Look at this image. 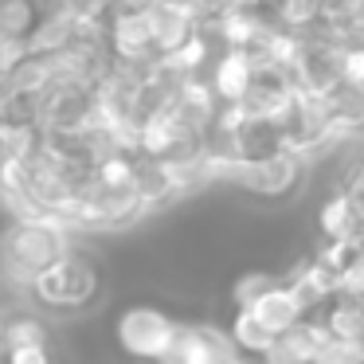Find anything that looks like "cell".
I'll list each match as a JSON object with an SVG mask.
<instances>
[{
  "mask_svg": "<svg viewBox=\"0 0 364 364\" xmlns=\"http://www.w3.org/2000/svg\"><path fill=\"white\" fill-rule=\"evenodd\" d=\"M239 360H243V353L235 348V341L228 337L223 325H215L212 317H184L173 353L161 364H239Z\"/></svg>",
  "mask_w": 364,
  "mask_h": 364,
  "instance_id": "obj_7",
  "label": "cell"
},
{
  "mask_svg": "<svg viewBox=\"0 0 364 364\" xmlns=\"http://www.w3.org/2000/svg\"><path fill=\"white\" fill-rule=\"evenodd\" d=\"M317 321L325 325V333L337 341H348V345L364 348V298H353V294H337L329 306L317 314Z\"/></svg>",
  "mask_w": 364,
  "mask_h": 364,
  "instance_id": "obj_15",
  "label": "cell"
},
{
  "mask_svg": "<svg viewBox=\"0 0 364 364\" xmlns=\"http://www.w3.org/2000/svg\"><path fill=\"white\" fill-rule=\"evenodd\" d=\"M106 298V262L87 239L71 247L59 262L28 282V301L51 317V321H75L90 317Z\"/></svg>",
  "mask_w": 364,
  "mask_h": 364,
  "instance_id": "obj_1",
  "label": "cell"
},
{
  "mask_svg": "<svg viewBox=\"0 0 364 364\" xmlns=\"http://www.w3.org/2000/svg\"><path fill=\"white\" fill-rule=\"evenodd\" d=\"M251 309L262 317V321L270 325L274 333H286V329H294L298 321H306V306H301V298H298V290H294L290 282H286V274L278 278L274 286H270L262 298H255L251 301Z\"/></svg>",
  "mask_w": 364,
  "mask_h": 364,
  "instance_id": "obj_13",
  "label": "cell"
},
{
  "mask_svg": "<svg viewBox=\"0 0 364 364\" xmlns=\"http://www.w3.org/2000/svg\"><path fill=\"white\" fill-rule=\"evenodd\" d=\"M278 134H282V145L290 153H298V157H321L325 149H333V145L341 141L337 134H333V122L329 114H325V102L317 95H294V102L286 106L282 114H278Z\"/></svg>",
  "mask_w": 364,
  "mask_h": 364,
  "instance_id": "obj_6",
  "label": "cell"
},
{
  "mask_svg": "<svg viewBox=\"0 0 364 364\" xmlns=\"http://www.w3.org/2000/svg\"><path fill=\"white\" fill-rule=\"evenodd\" d=\"M102 40L110 59H118V63L149 67L161 59L145 0H114V9L106 12V24H102Z\"/></svg>",
  "mask_w": 364,
  "mask_h": 364,
  "instance_id": "obj_5",
  "label": "cell"
},
{
  "mask_svg": "<svg viewBox=\"0 0 364 364\" xmlns=\"http://www.w3.org/2000/svg\"><path fill=\"white\" fill-rule=\"evenodd\" d=\"M145 9H149V24H153V40H157V55L168 59L192 43L200 36V20L192 12L176 9V4H165V0H145Z\"/></svg>",
  "mask_w": 364,
  "mask_h": 364,
  "instance_id": "obj_10",
  "label": "cell"
},
{
  "mask_svg": "<svg viewBox=\"0 0 364 364\" xmlns=\"http://www.w3.org/2000/svg\"><path fill=\"white\" fill-rule=\"evenodd\" d=\"M321 102L333 122V134L341 141H360L364 137V82L341 79L329 95H321Z\"/></svg>",
  "mask_w": 364,
  "mask_h": 364,
  "instance_id": "obj_11",
  "label": "cell"
},
{
  "mask_svg": "<svg viewBox=\"0 0 364 364\" xmlns=\"http://www.w3.org/2000/svg\"><path fill=\"white\" fill-rule=\"evenodd\" d=\"M255 75H259V55L247 48H220V55L212 59V71H208V82L220 95L223 106H235L239 98L251 90Z\"/></svg>",
  "mask_w": 364,
  "mask_h": 364,
  "instance_id": "obj_9",
  "label": "cell"
},
{
  "mask_svg": "<svg viewBox=\"0 0 364 364\" xmlns=\"http://www.w3.org/2000/svg\"><path fill=\"white\" fill-rule=\"evenodd\" d=\"M223 329H228V337L235 341V348L243 356H267L270 345H274L278 333L270 329L267 321H262L259 314H255L251 306H228V321H223Z\"/></svg>",
  "mask_w": 364,
  "mask_h": 364,
  "instance_id": "obj_14",
  "label": "cell"
},
{
  "mask_svg": "<svg viewBox=\"0 0 364 364\" xmlns=\"http://www.w3.org/2000/svg\"><path fill=\"white\" fill-rule=\"evenodd\" d=\"M325 325L317 321V317H306V321H298L294 329L278 333L274 345H270V353L262 356V364H314L317 353H321L325 345Z\"/></svg>",
  "mask_w": 364,
  "mask_h": 364,
  "instance_id": "obj_12",
  "label": "cell"
},
{
  "mask_svg": "<svg viewBox=\"0 0 364 364\" xmlns=\"http://www.w3.org/2000/svg\"><path fill=\"white\" fill-rule=\"evenodd\" d=\"M114 364H153V360H114Z\"/></svg>",
  "mask_w": 364,
  "mask_h": 364,
  "instance_id": "obj_19",
  "label": "cell"
},
{
  "mask_svg": "<svg viewBox=\"0 0 364 364\" xmlns=\"http://www.w3.org/2000/svg\"><path fill=\"white\" fill-rule=\"evenodd\" d=\"M79 243V231L59 215H4L0 223V270L16 282H32L36 274L59 262Z\"/></svg>",
  "mask_w": 364,
  "mask_h": 364,
  "instance_id": "obj_2",
  "label": "cell"
},
{
  "mask_svg": "<svg viewBox=\"0 0 364 364\" xmlns=\"http://www.w3.org/2000/svg\"><path fill=\"white\" fill-rule=\"evenodd\" d=\"M314 243H360L364 239V208L345 184L317 192L314 204Z\"/></svg>",
  "mask_w": 364,
  "mask_h": 364,
  "instance_id": "obj_8",
  "label": "cell"
},
{
  "mask_svg": "<svg viewBox=\"0 0 364 364\" xmlns=\"http://www.w3.org/2000/svg\"><path fill=\"white\" fill-rule=\"evenodd\" d=\"M0 353H4V309H0Z\"/></svg>",
  "mask_w": 364,
  "mask_h": 364,
  "instance_id": "obj_18",
  "label": "cell"
},
{
  "mask_svg": "<svg viewBox=\"0 0 364 364\" xmlns=\"http://www.w3.org/2000/svg\"><path fill=\"white\" fill-rule=\"evenodd\" d=\"M184 317L176 309H168L165 301H126V306L114 314L110 325V345L122 360H153L161 364L176 345V333H181Z\"/></svg>",
  "mask_w": 364,
  "mask_h": 364,
  "instance_id": "obj_4",
  "label": "cell"
},
{
  "mask_svg": "<svg viewBox=\"0 0 364 364\" xmlns=\"http://www.w3.org/2000/svg\"><path fill=\"white\" fill-rule=\"evenodd\" d=\"M4 364H59L55 356V341L51 345H24V348H9Z\"/></svg>",
  "mask_w": 364,
  "mask_h": 364,
  "instance_id": "obj_17",
  "label": "cell"
},
{
  "mask_svg": "<svg viewBox=\"0 0 364 364\" xmlns=\"http://www.w3.org/2000/svg\"><path fill=\"white\" fill-rule=\"evenodd\" d=\"M314 364H364V348L348 345V341H337V337H325Z\"/></svg>",
  "mask_w": 364,
  "mask_h": 364,
  "instance_id": "obj_16",
  "label": "cell"
},
{
  "mask_svg": "<svg viewBox=\"0 0 364 364\" xmlns=\"http://www.w3.org/2000/svg\"><path fill=\"white\" fill-rule=\"evenodd\" d=\"M309 184H314V161L290 149H278L267 157L243 161L228 188L243 192L262 212H282V208L298 204V196H309Z\"/></svg>",
  "mask_w": 364,
  "mask_h": 364,
  "instance_id": "obj_3",
  "label": "cell"
}]
</instances>
